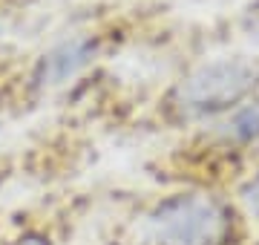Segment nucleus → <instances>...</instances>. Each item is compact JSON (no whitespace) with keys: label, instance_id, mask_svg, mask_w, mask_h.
<instances>
[{"label":"nucleus","instance_id":"1","mask_svg":"<svg viewBox=\"0 0 259 245\" xmlns=\"http://www.w3.org/2000/svg\"><path fill=\"white\" fill-rule=\"evenodd\" d=\"M231 217L219 199L202 193L170 196L150 214V236L156 245H222Z\"/></svg>","mask_w":259,"mask_h":245},{"label":"nucleus","instance_id":"2","mask_svg":"<svg viewBox=\"0 0 259 245\" xmlns=\"http://www.w3.org/2000/svg\"><path fill=\"white\" fill-rule=\"evenodd\" d=\"M256 87V66L239 58L210 61L193 69L176 90V110L187 118L233 110Z\"/></svg>","mask_w":259,"mask_h":245},{"label":"nucleus","instance_id":"4","mask_svg":"<svg viewBox=\"0 0 259 245\" xmlns=\"http://www.w3.org/2000/svg\"><path fill=\"white\" fill-rule=\"evenodd\" d=\"M219 139L231 147H256L259 144V101L236 107L219 127Z\"/></svg>","mask_w":259,"mask_h":245},{"label":"nucleus","instance_id":"6","mask_svg":"<svg viewBox=\"0 0 259 245\" xmlns=\"http://www.w3.org/2000/svg\"><path fill=\"white\" fill-rule=\"evenodd\" d=\"M20 245H44V242H32V239H29V242H20Z\"/></svg>","mask_w":259,"mask_h":245},{"label":"nucleus","instance_id":"3","mask_svg":"<svg viewBox=\"0 0 259 245\" xmlns=\"http://www.w3.org/2000/svg\"><path fill=\"white\" fill-rule=\"evenodd\" d=\"M90 58H93V40L87 38H78L72 44H61L58 49H52L40 66H37V84L44 87H52V84H61L66 78L78 75L83 66L90 64Z\"/></svg>","mask_w":259,"mask_h":245},{"label":"nucleus","instance_id":"5","mask_svg":"<svg viewBox=\"0 0 259 245\" xmlns=\"http://www.w3.org/2000/svg\"><path fill=\"white\" fill-rule=\"evenodd\" d=\"M239 196H242V205L248 208L250 214H259V173L242 188Z\"/></svg>","mask_w":259,"mask_h":245}]
</instances>
